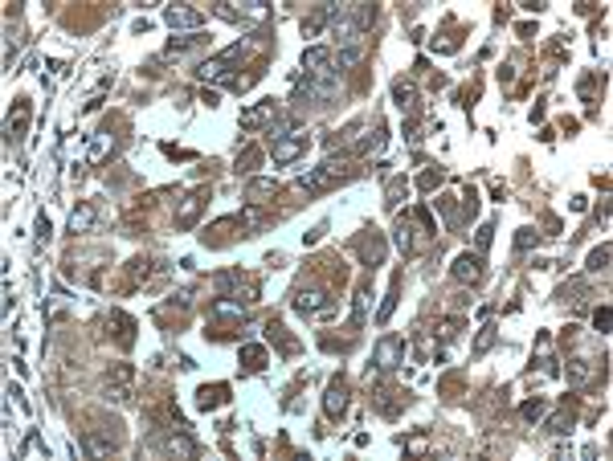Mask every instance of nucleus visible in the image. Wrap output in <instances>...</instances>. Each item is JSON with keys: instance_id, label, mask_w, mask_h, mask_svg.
<instances>
[{"instance_id": "obj_1", "label": "nucleus", "mask_w": 613, "mask_h": 461, "mask_svg": "<svg viewBox=\"0 0 613 461\" xmlns=\"http://www.w3.org/2000/svg\"><path fill=\"white\" fill-rule=\"evenodd\" d=\"M241 49H245V45L237 41V45H230L225 54H217V58H205V62L197 66V78H201V82H217V86H233V82H237L233 66H237Z\"/></svg>"}, {"instance_id": "obj_2", "label": "nucleus", "mask_w": 613, "mask_h": 461, "mask_svg": "<svg viewBox=\"0 0 613 461\" xmlns=\"http://www.w3.org/2000/svg\"><path fill=\"white\" fill-rule=\"evenodd\" d=\"M306 143H311V135L295 127L291 135H282V139H274V143H270V159H274V163H295V159L306 152Z\"/></svg>"}, {"instance_id": "obj_3", "label": "nucleus", "mask_w": 613, "mask_h": 461, "mask_svg": "<svg viewBox=\"0 0 613 461\" xmlns=\"http://www.w3.org/2000/svg\"><path fill=\"white\" fill-rule=\"evenodd\" d=\"M397 364H405V343H401L397 335H384L381 343H377V368H381V372H392Z\"/></svg>"}, {"instance_id": "obj_4", "label": "nucleus", "mask_w": 613, "mask_h": 461, "mask_svg": "<svg viewBox=\"0 0 613 461\" xmlns=\"http://www.w3.org/2000/svg\"><path fill=\"white\" fill-rule=\"evenodd\" d=\"M164 21H168L172 29H188V33H201V25H205V16H201V12H192V8H184V4L164 8Z\"/></svg>"}, {"instance_id": "obj_5", "label": "nucleus", "mask_w": 613, "mask_h": 461, "mask_svg": "<svg viewBox=\"0 0 613 461\" xmlns=\"http://www.w3.org/2000/svg\"><path fill=\"white\" fill-rule=\"evenodd\" d=\"M274 115H278V102H274V98H266V102H258V106L241 110V127H245V131H258V127L274 123Z\"/></svg>"}, {"instance_id": "obj_6", "label": "nucleus", "mask_w": 613, "mask_h": 461, "mask_svg": "<svg viewBox=\"0 0 613 461\" xmlns=\"http://www.w3.org/2000/svg\"><path fill=\"white\" fill-rule=\"evenodd\" d=\"M323 408H327V416H344V412H348V380H344V376H335V380L327 384Z\"/></svg>"}, {"instance_id": "obj_7", "label": "nucleus", "mask_w": 613, "mask_h": 461, "mask_svg": "<svg viewBox=\"0 0 613 461\" xmlns=\"http://www.w3.org/2000/svg\"><path fill=\"white\" fill-rule=\"evenodd\" d=\"M295 310L299 314H331V303L323 290H299L295 294Z\"/></svg>"}, {"instance_id": "obj_8", "label": "nucleus", "mask_w": 613, "mask_h": 461, "mask_svg": "<svg viewBox=\"0 0 613 461\" xmlns=\"http://www.w3.org/2000/svg\"><path fill=\"white\" fill-rule=\"evenodd\" d=\"M201 204H205V196H201V192H188V196L180 200V209H176V229H192L197 217H201Z\"/></svg>"}, {"instance_id": "obj_9", "label": "nucleus", "mask_w": 613, "mask_h": 461, "mask_svg": "<svg viewBox=\"0 0 613 461\" xmlns=\"http://www.w3.org/2000/svg\"><path fill=\"white\" fill-rule=\"evenodd\" d=\"M454 278H458V282H470V286L482 282V257H478V253H462L458 261H454Z\"/></svg>"}, {"instance_id": "obj_10", "label": "nucleus", "mask_w": 613, "mask_h": 461, "mask_svg": "<svg viewBox=\"0 0 613 461\" xmlns=\"http://www.w3.org/2000/svg\"><path fill=\"white\" fill-rule=\"evenodd\" d=\"M303 70L306 74H327V70H331V49H327V45L303 49Z\"/></svg>"}, {"instance_id": "obj_11", "label": "nucleus", "mask_w": 613, "mask_h": 461, "mask_svg": "<svg viewBox=\"0 0 613 461\" xmlns=\"http://www.w3.org/2000/svg\"><path fill=\"white\" fill-rule=\"evenodd\" d=\"M266 364H270V351H266L262 343H245V347H241V368H245V372H262Z\"/></svg>"}, {"instance_id": "obj_12", "label": "nucleus", "mask_w": 613, "mask_h": 461, "mask_svg": "<svg viewBox=\"0 0 613 461\" xmlns=\"http://www.w3.org/2000/svg\"><path fill=\"white\" fill-rule=\"evenodd\" d=\"M274 192H278V180H274V176H254V180L245 184V200H254V204H258L262 196H274Z\"/></svg>"}, {"instance_id": "obj_13", "label": "nucleus", "mask_w": 613, "mask_h": 461, "mask_svg": "<svg viewBox=\"0 0 613 461\" xmlns=\"http://www.w3.org/2000/svg\"><path fill=\"white\" fill-rule=\"evenodd\" d=\"M111 322L119 327V331H115L119 347H131V343H135V318H131V314H123V310H111Z\"/></svg>"}, {"instance_id": "obj_14", "label": "nucleus", "mask_w": 613, "mask_h": 461, "mask_svg": "<svg viewBox=\"0 0 613 461\" xmlns=\"http://www.w3.org/2000/svg\"><path fill=\"white\" fill-rule=\"evenodd\" d=\"M225 400H230V388H225V384H213V388L205 384L201 392H197V404H201L205 412H209V408H221Z\"/></svg>"}, {"instance_id": "obj_15", "label": "nucleus", "mask_w": 613, "mask_h": 461, "mask_svg": "<svg viewBox=\"0 0 613 461\" xmlns=\"http://www.w3.org/2000/svg\"><path fill=\"white\" fill-rule=\"evenodd\" d=\"M94 229V204H78L74 213H70V233H90Z\"/></svg>"}, {"instance_id": "obj_16", "label": "nucleus", "mask_w": 613, "mask_h": 461, "mask_svg": "<svg viewBox=\"0 0 613 461\" xmlns=\"http://www.w3.org/2000/svg\"><path fill=\"white\" fill-rule=\"evenodd\" d=\"M392 102H397L401 110H409V106L417 102V86L405 82V78H397V82H392Z\"/></svg>"}, {"instance_id": "obj_17", "label": "nucleus", "mask_w": 613, "mask_h": 461, "mask_svg": "<svg viewBox=\"0 0 613 461\" xmlns=\"http://www.w3.org/2000/svg\"><path fill=\"white\" fill-rule=\"evenodd\" d=\"M572 421H577V412H572L568 404H560V408L552 412V421H548V433H556V437H564V433L572 429Z\"/></svg>"}, {"instance_id": "obj_18", "label": "nucleus", "mask_w": 613, "mask_h": 461, "mask_svg": "<svg viewBox=\"0 0 613 461\" xmlns=\"http://www.w3.org/2000/svg\"><path fill=\"white\" fill-rule=\"evenodd\" d=\"M593 372H597V364H593V359H577V364H568V384H572V388L589 384V380H593Z\"/></svg>"}, {"instance_id": "obj_19", "label": "nucleus", "mask_w": 613, "mask_h": 461, "mask_svg": "<svg viewBox=\"0 0 613 461\" xmlns=\"http://www.w3.org/2000/svg\"><path fill=\"white\" fill-rule=\"evenodd\" d=\"M237 221H241V229H266V225H270V217H266L258 204H245V209L237 213Z\"/></svg>"}, {"instance_id": "obj_20", "label": "nucleus", "mask_w": 613, "mask_h": 461, "mask_svg": "<svg viewBox=\"0 0 613 461\" xmlns=\"http://www.w3.org/2000/svg\"><path fill=\"white\" fill-rule=\"evenodd\" d=\"M520 416H524L528 425H539V421L548 416V400H544V396H536V400H524V404H520Z\"/></svg>"}, {"instance_id": "obj_21", "label": "nucleus", "mask_w": 613, "mask_h": 461, "mask_svg": "<svg viewBox=\"0 0 613 461\" xmlns=\"http://www.w3.org/2000/svg\"><path fill=\"white\" fill-rule=\"evenodd\" d=\"M299 184H303L306 192H323V188H331V176H327L323 167H311V172L299 176Z\"/></svg>"}, {"instance_id": "obj_22", "label": "nucleus", "mask_w": 613, "mask_h": 461, "mask_svg": "<svg viewBox=\"0 0 613 461\" xmlns=\"http://www.w3.org/2000/svg\"><path fill=\"white\" fill-rule=\"evenodd\" d=\"M360 257H364V265H381L384 257V241L372 233V237H364V245H360Z\"/></svg>"}, {"instance_id": "obj_23", "label": "nucleus", "mask_w": 613, "mask_h": 461, "mask_svg": "<svg viewBox=\"0 0 613 461\" xmlns=\"http://www.w3.org/2000/svg\"><path fill=\"white\" fill-rule=\"evenodd\" d=\"M25 123H29V102H16V110H12V115H8V123H4L8 139H16V135L25 131Z\"/></svg>"}, {"instance_id": "obj_24", "label": "nucleus", "mask_w": 613, "mask_h": 461, "mask_svg": "<svg viewBox=\"0 0 613 461\" xmlns=\"http://www.w3.org/2000/svg\"><path fill=\"white\" fill-rule=\"evenodd\" d=\"M397 294H401V278H392V286H388V294H384L381 310H377V322H381V327L392 318V310H397Z\"/></svg>"}, {"instance_id": "obj_25", "label": "nucleus", "mask_w": 613, "mask_h": 461, "mask_svg": "<svg viewBox=\"0 0 613 461\" xmlns=\"http://www.w3.org/2000/svg\"><path fill=\"white\" fill-rule=\"evenodd\" d=\"M168 453H180V458H197V441L184 437V433H172L168 437Z\"/></svg>"}, {"instance_id": "obj_26", "label": "nucleus", "mask_w": 613, "mask_h": 461, "mask_svg": "<svg viewBox=\"0 0 613 461\" xmlns=\"http://www.w3.org/2000/svg\"><path fill=\"white\" fill-rule=\"evenodd\" d=\"M368 303H372V286H360V294H356V310H352V322H356V327H364V318H368Z\"/></svg>"}, {"instance_id": "obj_27", "label": "nucleus", "mask_w": 613, "mask_h": 461, "mask_svg": "<svg viewBox=\"0 0 613 461\" xmlns=\"http://www.w3.org/2000/svg\"><path fill=\"white\" fill-rule=\"evenodd\" d=\"M213 314H221V318H237V322H241V318H245V307H241V303H233V298H217V303H213Z\"/></svg>"}, {"instance_id": "obj_28", "label": "nucleus", "mask_w": 613, "mask_h": 461, "mask_svg": "<svg viewBox=\"0 0 613 461\" xmlns=\"http://www.w3.org/2000/svg\"><path fill=\"white\" fill-rule=\"evenodd\" d=\"M258 163H262V152H258V147H245V152L237 155V172H245V176H254Z\"/></svg>"}, {"instance_id": "obj_29", "label": "nucleus", "mask_w": 613, "mask_h": 461, "mask_svg": "<svg viewBox=\"0 0 613 461\" xmlns=\"http://www.w3.org/2000/svg\"><path fill=\"white\" fill-rule=\"evenodd\" d=\"M192 45H201V33H184V37H172V41H168V58H172V54H184V49H192Z\"/></svg>"}, {"instance_id": "obj_30", "label": "nucleus", "mask_w": 613, "mask_h": 461, "mask_svg": "<svg viewBox=\"0 0 613 461\" xmlns=\"http://www.w3.org/2000/svg\"><path fill=\"white\" fill-rule=\"evenodd\" d=\"M605 265H610V245H597L589 253V274H605Z\"/></svg>"}, {"instance_id": "obj_31", "label": "nucleus", "mask_w": 613, "mask_h": 461, "mask_svg": "<svg viewBox=\"0 0 613 461\" xmlns=\"http://www.w3.org/2000/svg\"><path fill=\"white\" fill-rule=\"evenodd\" d=\"M115 147V139H111V131H98V139H94V147H90V163H98L102 155Z\"/></svg>"}, {"instance_id": "obj_32", "label": "nucleus", "mask_w": 613, "mask_h": 461, "mask_svg": "<svg viewBox=\"0 0 613 461\" xmlns=\"http://www.w3.org/2000/svg\"><path fill=\"white\" fill-rule=\"evenodd\" d=\"M495 339H499V335H495V327H482V331H478V339H474V355H487V351L495 347Z\"/></svg>"}, {"instance_id": "obj_33", "label": "nucleus", "mask_w": 613, "mask_h": 461, "mask_svg": "<svg viewBox=\"0 0 613 461\" xmlns=\"http://www.w3.org/2000/svg\"><path fill=\"white\" fill-rule=\"evenodd\" d=\"M381 147H384V131L377 127L372 135H364V139H360V147H356V152H360V155H372V152H381Z\"/></svg>"}, {"instance_id": "obj_34", "label": "nucleus", "mask_w": 613, "mask_h": 461, "mask_svg": "<svg viewBox=\"0 0 613 461\" xmlns=\"http://www.w3.org/2000/svg\"><path fill=\"white\" fill-rule=\"evenodd\" d=\"M21 458H45V445H41V437H37V433H29V437H25Z\"/></svg>"}, {"instance_id": "obj_35", "label": "nucleus", "mask_w": 613, "mask_h": 461, "mask_svg": "<svg viewBox=\"0 0 613 461\" xmlns=\"http://www.w3.org/2000/svg\"><path fill=\"white\" fill-rule=\"evenodd\" d=\"M360 58H364V49H360V45H348V49H339V70H352Z\"/></svg>"}, {"instance_id": "obj_36", "label": "nucleus", "mask_w": 613, "mask_h": 461, "mask_svg": "<svg viewBox=\"0 0 613 461\" xmlns=\"http://www.w3.org/2000/svg\"><path fill=\"white\" fill-rule=\"evenodd\" d=\"M438 209H442L446 225H458V200H454V196H442V200H438Z\"/></svg>"}, {"instance_id": "obj_37", "label": "nucleus", "mask_w": 613, "mask_h": 461, "mask_svg": "<svg viewBox=\"0 0 613 461\" xmlns=\"http://www.w3.org/2000/svg\"><path fill=\"white\" fill-rule=\"evenodd\" d=\"M434 335H438V339H442V343H450V339H454V335H458V318H442V322H438V327H434Z\"/></svg>"}, {"instance_id": "obj_38", "label": "nucleus", "mask_w": 613, "mask_h": 461, "mask_svg": "<svg viewBox=\"0 0 613 461\" xmlns=\"http://www.w3.org/2000/svg\"><path fill=\"white\" fill-rule=\"evenodd\" d=\"M413 217H417V225H421L425 233H438V221H434V213H430L425 204H417V209H413Z\"/></svg>"}, {"instance_id": "obj_39", "label": "nucleus", "mask_w": 613, "mask_h": 461, "mask_svg": "<svg viewBox=\"0 0 613 461\" xmlns=\"http://www.w3.org/2000/svg\"><path fill=\"white\" fill-rule=\"evenodd\" d=\"M397 249H401V253H413V229H409L405 221L397 225Z\"/></svg>"}, {"instance_id": "obj_40", "label": "nucleus", "mask_w": 613, "mask_h": 461, "mask_svg": "<svg viewBox=\"0 0 613 461\" xmlns=\"http://www.w3.org/2000/svg\"><path fill=\"white\" fill-rule=\"evenodd\" d=\"M610 322H613V310H610V307H597V310H593V327H597L601 335H610Z\"/></svg>"}, {"instance_id": "obj_41", "label": "nucleus", "mask_w": 613, "mask_h": 461, "mask_svg": "<svg viewBox=\"0 0 613 461\" xmlns=\"http://www.w3.org/2000/svg\"><path fill=\"white\" fill-rule=\"evenodd\" d=\"M401 196H405V180L397 176V180H388V209H397V204H401Z\"/></svg>"}, {"instance_id": "obj_42", "label": "nucleus", "mask_w": 613, "mask_h": 461, "mask_svg": "<svg viewBox=\"0 0 613 461\" xmlns=\"http://www.w3.org/2000/svg\"><path fill=\"white\" fill-rule=\"evenodd\" d=\"M532 245H539V233L536 229H520V233H515V249H532Z\"/></svg>"}, {"instance_id": "obj_43", "label": "nucleus", "mask_w": 613, "mask_h": 461, "mask_svg": "<svg viewBox=\"0 0 613 461\" xmlns=\"http://www.w3.org/2000/svg\"><path fill=\"white\" fill-rule=\"evenodd\" d=\"M491 241H495V225H482V229H478V237H474L478 253H487V249H491Z\"/></svg>"}, {"instance_id": "obj_44", "label": "nucleus", "mask_w": 613, "mask_h": 461, "mask_svg": "<svg viewBox=\"0 0 613 461\" xmlns=\"http://www.w3.org/2000/svg\"><path fill=\"white\" fill-rule=\"evenodd\" d=\"M45 237H49V221L37 217V245H45Z\"/></svg>"}, {"instance_id": "obj_45", "label": "nucleus", "mask_w": 613, "mask_h": 461, "mask_svg": "<svg viewBox=\"0 0 613 461\" xmlns=\"http://www.w3.org/2000/svg\"><path fill=\"white\" fill-rule=\"evenodd\" d=\"M434 184H442V172H425L421 176V188H434Z\"/></svg>"}, {"instance_id": "obj_46", "label": "nucleus", "mask_w": 613, "mask_h": 461, "mask_svg": "<svg viewBox=\"0 0 613 461\" xmlns=\"http://www.w3.org/2000/svg\"><path fill=\"white\" fill-rule=\"evenodd\" d=\"M421 449H425V437H421V433H417V437H413V441H409V453H421Z\"/></svg>"}]
</instances>
